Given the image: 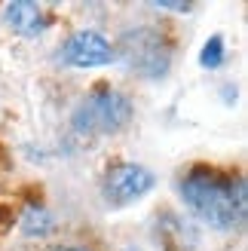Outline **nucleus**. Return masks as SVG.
I'll use <instances>...</instances> for the list:
<instances>
[{"instance_id":"nucleus-1","label":"nucleus","mask_w":248,"mask_h":251,"mask_svg":"<svg viewBox=\"0 0 248 251\" xmlns=\"http://www.w3.org/2000/svg\"><path fill=\"white\" fill-rule=\"evenodd\" d=\"M181 199L202 224L233 230L245 221V181L215 169H193L181 181Z\"/></svg>"},{"instance_id":"nucleus-2","label":"nucleus","mask_w":248,"mask_h":251,"mask_svg":"<svg viewBox=\"0 0 248 251\" xmlns=\"http://www.w3.org/2000/svg\"><path fill=\"white\" fill-rule=\"evenodd\" d=\"M114 58L123 61V68L138 77H163L169 71V49L166 40L150 28H138L123 34V40L114 49Z\"/></svg>"},{"instance_id":"nucleus-3","label":"nucleus","mask_w":248,"mask_h":251,"mask_svg":"<svg viewBox=\"0 0 248 251\" xmlns=\"http://www.w3.org/2000/svg\"><path fill=\"white\" fill-rule=\"evenodd\" d=\"M132 120V101L120 92H98L89 95L74 114V126L83 135H110L120 132Z\"/></svg>"},{"instance_id":"nucleus-4","label":"nucleus","mask_w":248,"mask_h":251,"mask_svg":"<svg viewBox=\"0 0 248 251\" xmlns=\"http://www.w3.org/2000/svg\"><path fill=\"white\" fill-rule=\"evenodd\" d=\"M58 58L68 68H101L114 61V46L98 31H77L65 40Z\"/></svg>"},{"instance_id":"nucleus-5","label":"nucleus","mask_w":248,"mask_h":251,"mask_svg":"<svg viewBox=\"0 0 248 251\" xmlns=\"http://www.w3.org/2000/svg\"><path fill=\"white\" fill-rule=\"evenodd\" d=\"M150 187H153V175L144 166L126 162V166H117V169L107 172L104 199L110 205H129V202H135V199H141Z\"/></svg>"},{"instance_id":"nucleus-6","label":"nucleus","mask_w":248,"mask_h":251,"mask_svg":"<svg viewBox=\"0 0 248 251\" xmlns=\"http://www.w3.org/2000/svg\"><path fill=\"white\" fill-rule=\"evenodd\" d=\"M3 22L6 28H12L22 37H37L46 28V16H43V6L37 3H25V0H16V3H6L3 6Z\"/></svg>"},{"instance_id":"nucleus-7","label":"nucleus","mask_w":248,"mask_h":251,"mask_svg":"<svg viewBox=\"0 0 248 251\" xmlns=\"http://www.w3.org/2000/svg\"><path fill=\"white\" fill-rule=\"evenodd\" d=\"M199 61H202V68H221L224 65V40H221V37H212V40L202 46Z\"/></svg>"},{"instance_id":"nucleus-8","label":"nucleus","mask_w":248,"mask_h":251,"mask_svg":"<svg viewBox=\"0 0 248 251\" xmlns=\"http://www.w3.org/2000/svg\"><path fill=\"white\" fill-rule=\"evenodd\" d=\"M156 9H172V12H190V3H153Z\"/></svg>"}]
</instances>
